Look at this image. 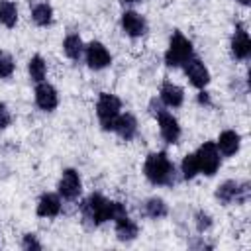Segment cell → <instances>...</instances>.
<instances>
[{"label": "cell", "mask_w": 251, "mask_h": 251, "mask_svg": "<svg viewBox=\"0 0 251 251\" xmlns=\"http://www.w3.org/2000/svg\"><path fill=\"white\" fill-rule=\"evenodd\" d=\"M80 214H82V220L96 227L104 222H114L116 218L127 214L126 206L122 202H116V200H108L106 196L98 194V192H92L90 196H86L82 202H80Z\"/></svg>", "instance_id": "1"}, {"label": "cell", "mask_w": 251, "mask_h": 251, "mask_svg": "<svg viewBox=\"0 0 251 251\" xmlns=\"http://www.w3.org/2000/svg\"><path fill=\"white\" fill-rule=\"evenodd\" d=\"M143 175L155 186H173L176 182L175 163L169 159L165 151H153L145 157Z\"/></svg>", "instance_id": "2"}, {"label": "cell", "mask_w": 251, "mask_h": 251, "mask_svg": "<svg viewBox=\"0 0 251 251\" xmlns=\"http://www.w3.org/2000/svg\"><path fill=\"white\" fill-rule=\"evenodd\" d=\"M194 55V47L190 39H186L180 31H173L169 47L165 51V65L167 67H182L190 57Z\"/></svg>", "instance_id": "3"}, {"label": "cell", "mask_w": 251, "mask_h": 251, "mask_svg": "<svg viewBox=\"0 0 251 251\" xmlns=\"http://www.w3.org/2000/svg\"><path fill=\"white\" fill-rule=\"evenodd\" d=\"M120 114H122V100L116 94L100 92L98 102H96V116H98L102 129L114 131V124H116Z\"/></svg>", "instance_id": "4"}, {"label": "cell", "mask_w": 251, "mask_h": 251, "mask_svg": "<svg viewBox=\"0 0 251 251\" xmlns=\"http://www.w3.org/2000/svg\"><path fill=\"white\" fill-rule=\"evenodd\" d=\"M196 157V163H198V171L206 176H214L222 165V157H220V151L216 147V141H204L198 151L194 153Z\"/></svg>", "instance_id": "5"}, {"label": "cell", "mask_w": 251, "mask_h": 251, "mask_svg": "<svg viewBox=\"0 0 251 251\" xmlns=\"http://www.w3.org/2000/svg\"><path fill=\"white\" fill-rule=\"evenodd\" d=\"M251 188L249 182H237V180H226L216 188V200L222 204H245L249 200Z\"/></svg>", "instance_id": "6"}, {"label": "cell", "mask_w": 251, "mask_h": 251, "mask_svg": "<svg viewBox=\"0 0 251 251\" xmlns=\"http://www.w3.org/2000/svg\"><path fill=\"white\" fill-rule=\"evenodd\" d=\"M82 190V180H80V175L76 169H65L59 182H57V192L63 200H75L78 198Z\"/></svg>", "instance_id": "7"}, {"label": "cell", "mask_w": 251, "mask_h": 251, "mask_svg": "<svg viewBox=\"0 0 251 251\" xmlns=\"http://www.w3.org/2000/svg\"><path fill=\"white\" fill-rule=\"evenodd\" d=\"M84 59H86V65L94 71H102L112 63L110 51L100 41H90L88 45H84Z\"/></svg>", "instance_id": "8"}, {"label": "cell", "mask_w": 251, "mask_h": 251, "mask_svg": "<svg viewBox=\"0 0 251 251\" xmlns=\"http://www.w3.org/2000/svg\"><path fill=\"white\" fill-rule=\"evenodd\" d=\"M182 69H184V75L188 76V80H190V84H192L194 88L202 90V88L208 86V82H210V71H208V67H206L198 57L192 55V57L182 65Z\"/></svg>", "instance_id": "9"}, {"label": "cell", "mask_w": 251, "mask_h": 251, "mask_svg": "<svg viewBox=\"0 0 251 251\" xmlns=\"http://www.w3.org/2000/svg\"><path fill=\"white\" fill-rule=\"evenodd\" d=\"M33 98H35V104L39 110L43 112H53L57 106H59V94H57V88L49 82H37L35 90H33Z\"/></svg>", "instance_id": "10"}, {"label": "cell", "mask_w": 251, "mask_h": 251, "mask_svg": "<svg viewBox=\"0 0 251 251\" xmlns=\"http://www.w3.org/2000/svg\"><path fill=\"white\" fill-rule=\"evenodd\" d=\"M157 124H159V131H161V137L167 141V143H178L180 139V126H178V120L167 112V110H161L157 116Z\"/></svg>", "instance_id": "11"}, {"label": "cell", "mask_w": 251, "mask_h": 251, "mask_svg": "<svg viewBox=\"0 0 251 251\" xmlns=\"http://www.w3.org/2000/svg\"><path fill=\"white\" fill-rule=\"evenodd\" d=\"M120 24H122L124 33L129 37H141L147 31V20L135 10H126L120 18Z\"/></svg>", "instance_id": "12"}, {"label": "cell", "mask_w": 251, "mask_h": 251, "mask_svg": "<svg viewBox=\"0 0 251 251\" xmlns=\"http://www.w3.org/2000/svg\"><path fill=\"white\" fill-rule=\"evenodd\" d=\"M229 47H231V55L235 59H239V61H245L251 55V39H249V33L245 31L243 24L235 25L231 41H229Z\"/></svg>", "instance_id": "13"}, {"label": "cell", "mask_w": 251, "mask_h": 251, "mask_svg": "<svg viewBox=\"0 0 251 251\" xmlns=\"http://www.w3.org/2000/svg\"><path fill=\"white\" fill-rule=\"evenodd\" d=\"M61 208H63V202H61V196L59 192H45L39 202H37V208H35V214L39 218H57L61 214Z\"/></svg>", "instance_id": "14"}, {"label": "cell", "mask_w": 251, "mask_h": 251, "mask_svg": "<svg viewBox=\"0 0 251 251\" xmlns=\"http://www.w3.org/2000/svg\"><path fill=\"white\" fill-rule=\"evenodd\" d=\"M159 100L167 108H180L184 102V90L171 80H163L161 90H159Z\"/></svg>", "instance_id": "15"}, {"label": "cell", "mask_w": 251, "mask_h": 251, "mask_svg": "<svg viewBox=\"0 0 251 251\" xmlns=\"http://www.w3.org/2000/svg\"><path fill=\"white\" fill-rule=\"evenodd\" d=\"M239 145H241V135L233 129H224L216 141V147L220 151V155L224 157H231L239 151Z\"/></svg>", "instance_id": "16"}, {"label": "cell", "mask_w": 251, "mask_h": 251, "mask_svg": "<svg viewBox=\"0 0 251 251\" xmlns=\"http://www.w3.org/2000/svg\"><path fill=\"white\" fill-rule=\"evenodd\" d=\"M114 131L124 139V141H131L135 135H137V120L133 114L126 112V114H120L116 124H114Z\"/></svg>", "instance_id": "17"}, {"label": "cell", "mask_w": 251, "mask_h": 251, "mask_svg": "<svg viewBox=\"0 0 251 251\" xmlns=\"http://www.w3.org/2000/svg\"><path fill=\"white\" fill-rule=\"evenodd\" d=\"M114 229H116V237L120 241H133L137 237V233H139L137 224L127 214H124V216L114 220Z\"/></svg>", "instance_id": "18"}, {"label": "cell", "mask_w": 251, "mask_h": 251, "mask_svg": "<svg viewBox=\"0 0 251 251\" xmlns=\"http://www.w3.org/2000/svg\"><path fill=\"white\" fill-rule=\"evenodd\" d=\"M31 20L39 27H47L53 22V8L49 2H35L31 6Z\"/></svg>", "instance_id": "19"}, {"label": "cell", "mask_w": 251, "mask_h": 251, "mask_svg": "<svg viewBox=\"0 0 251 251\" xmlns=\"http://www.w3.org/2000/svg\"><path fill=\"white\" fill-rule=\"evenodd\" d=\"M63 53L71 59V61H78L84 53V43L80 39L78 33H69L65 39H63Z\"/></svg>", "instance_id": "20"}, {"label": "cell", "mask_w": 251, "mask_h": 251, "mask_svg": "<svg viewBox=\"0 0 251 251\" xmlns=\"http://www.w3.org/2000/svg\"><path fill=\"white\" fill-rule=\"evenodd\" d=\"M143 214L151 220H161L169 214V206L163 198L159 196H153V198H147L145 204H143Z\"/></svg>", "instance_id": "21"}, {"label": "cell", "mask_w": 251, "mask_h": 251, "mask_svg": "<svg viewBox=\"0 0 251 251\" xmlns=\"http://www.w3.org/2000/svg\"><path fill=\"white\" fill-rule=\"evenodd\" d=\"M0 24L8 29H12L18 24V8L12 0H2L0 2Z\"/></svg>", "instance_id": "22"}, {"label": "cell", "mask_w": 251, "mask_h": 251, "mask_svg": "<svg viewBox=\"0 0 251 251\" xmlns=\"http://www.w3.org/2000/svg\"><path fill=\"white\" fill-rule=\"evenodd\" d=\"M27 73H29V78L33 82H43L45 80V75H47V63L41 55H33L27 63Z\"/></svg>", "instance_id": "23"}, {"label": "cell", "mask_w": 251, "mask_h": 251, "mask_svg": "<svg viewBox=\"0 0 251 251\" xmlns=\"http://www.w3.org/2000/svg\"><path fill=\"white\" fill-rule=\"evenodd\" d=\"M180 173H182V178L184 180H192L200 171H198V163H196V157L194 153H188L184 155L182 163H180Z\"/></svg>", "instance_id": "24"}, {"label": "cell", "mask_w": 251, "mask_h": 251, "mask_svg": "<svg viewBox=\"0 0 251 251\" xmlns=\"http://www.w3.org/2000/svg\"><path fill=\"white\" fill-rule=\"evenodd\" d=\"M16 63L8 51H0V78H10L14 75Z\"/></svg>", "instance_id": "25"}, {"label": "cell", "mask_w": 251, "mask_h": 251, "mask_svg": "<svg viewBox=\"0 0 251 251\" xmlns=\"http://www.w3.org/2000/svg\"><path fill=\"white\" fill-rule=\"evenodd\" d=\"M194 224H196V229L200 233H204V231H208L212 227V216L208 212H204V210H198L196 216H194Z\"/></svg>", "instance_id": "26"}, {"label": "cell", "mask_w": 251, "mask_h": 251, "mask_svg": "<svg viewBox=\"0 0 251 251\" xmlns=\"http://www.w3.org/2000/svg\"><path fill=\"white\" fill-rule=\"evenodd\" d=\"M41 247L43 245L39 243V239H37L35 233H25L22 237V249H25V251H39Z\"/></svg>", "instance_id": "27"}, {"label": "cell", "mask_w": 251, "mask_h": 251, "mask_svg": "<svg viewBox=\"0 0 251 251\" xmlns=\"http://www.w3.org/2000/svg\"><path fill=\"white\" fill-rule=\"evenodd\" d=\"M10 124H12V114H10V108H8L4 102H0V129L8 127Z\"/></svg>", "instance_id": "28"}, {"label": "cell", "mask_w": 251, "mask_h": 251, "mask_svg": "<svg viewBox=\"0 0 251 251\" xmlns=\"http://www.w3.org/2000/svg\"><path fill=\"white\" fill-rule=\"evenodd\" d=\"M198 104H202V106H210V94H208L204 88L198 92Z\"/></svg>", "instance_id": "29"}, {"label": "cell", "mask_w": 251, "mask_h": 251, "mask_svg": "<svg viewBox=\"0 0 251 251\" xmlns=\"http://www.w3.org/2000/svg\"><path fill=\"white\" fill-rule=\"evenodd\" d=\"M122 2H126V4H135V2H141V0H122Z\"/></svg>", "instance_id": "30"}, {"label": "cell", "mask_w": 251, "mask_h": 251, "mask_svg": "<svg viewBox=\"0 0 251 251\" xmlns=\"http://www.w3.org/2000/svg\"><path fill=\"white\" fill-rule=\"evenodd\" d=\"M237 2H239V4H243V6H247V4H249V0H237Z\"/></svg>", "instance_id": "31"}]
</instances>
